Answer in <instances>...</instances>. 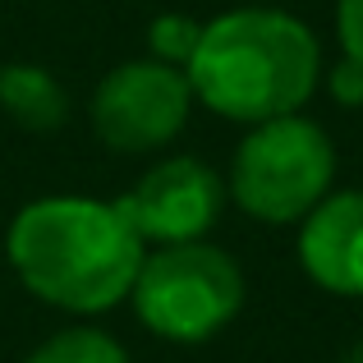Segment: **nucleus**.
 Instances as JSON below:
<instances>
[{
    "label": "nucleus",
    "instance_id": "9d476101",
    "mask_svg": "<svg viewBox=\"0 0 363 363\" xmlns=\"http://www.w3.org/2000/svg\"><path fill=\"white\" fill-rule=\"evenodd\" d=\"M198 37H203V23H194V18H184V14H161L157 23H152L147 42H152V55H157L161 65L184 69L194 46H198Z\"/></svg>",
    "mask_w": 363,
    "mask_h": 363
},
{
    "label": "nucleus",
    "instance_id": "7ed1b4c3",
    "mask_svg": "<svg viewBox=\"0 0 363 363\" xmlns=\"http://www.w3.org/2000/svg\"><path fill=\"white\" fill-rule=\"evenodd\" d=\"M143 327L175 345L212 340L244 303V272L216 244H161L143 257L129 290Z\"/></svg>",
    "mask_w": 363,
    "mask_h": 363
},
{
    "label": "nucleus",
    "instance_id": "9b49d317",
    "mask_svg": "<svg viewBox=\"0 0 363 363\" xmlns=\"http://www.w3.org/2000/svg\"><path fill=\"white\" fill-rule=\"evenodd\" d=\"M327 88H331V97H336L340 106H363V65L354 55H345V60L331 69Z\"/></svg>",
    "mask_w": 363,
    "mask_h": 363
},
{
    "label": "nucleus",
    "instance_id": "f03ea898",
    "mask_svg": "<svg viewBox=\"0 0 363 363\" xmlns=\"http://www.w3.org/2000/svg\"><path fill=\"white\" fill-rule=\"evenodd\" d=\"M184 79L216 116L262 124L294 116L322 79V51L308 23L285 9L244 5L203 23Z\"/></svg>",
    "mask_w": 363,
    "mask_h": 363
},
{
    "label": "nucleus",
    "instance_id": "0eeeda50",
    "mask_svg": "<svg viewBox=\"0 0 363 363\" xmlns=\"http://www.w3.org/2000/svg\"><path fill=\"white\" fill-rule=\"evenodd\" d=\"M299 262L322 290L363 294V189L327 194L299 230Z\"/></svg>",
    "mask_w": 363,
    "mask_h": 363
},
{
    "label": "nucleus",
    "instance_id": "6e6552de",
    "mask_svg": "<svg viewBox=\"0 0 363 363\" xmlns=\"http://www.w3.org/2000/svg\"><path fill=\"white\" fill-rule=\"evenodd\" d=\"M0 111L28 133H51L65 124V88L42 65H5L0 69Z\"/></svg>",
    "mask_w": 363,
    "mask_h": 363
},
{
    "label": "nucleus",
    "instance_id": "f8f14e48",
    "mask_svg": "<svg viewBox=\"0 0 363 363\" xmlns=\"http://www.w3.org/2000/svg\"><path fill=\"white\" fill-rule=\"evenodd\" d=\"M336 33H340L345 55H354L363 65V0H340L336 5Z\"/></svg>",
    "mask_w": 363,
    "mask_h": 363
},
{
    "label": "nucleus",
    "instance_id": "ddd939ff",
    "mask_svg": "<svg viewBox=\"0 0 363 363\" xmlns=\"http://www.w3.org/2000/svg\"><path fill=\"white\" fill-rule=\"evenodd\" d=\"M336 363H363V340H359V345H350V350H345V354H340Z\"/></svg>",
    "mask_w": 363,
    "mask_h": 363
},
{
    "label": "nucleus",
    "instance_id": "423d86ee",
    "mask_svg": "<svg viewBox=\"0 0 363 363\" xmlns=\"http://www.w3.org/2000/svg\"><path fill=\"white\" fill-rule=\"evenodd\" d=\"M225 203V184L207 161L166 157L138 179L116 207L143 244H194L216 225Z\"/></svg>",
    "mask_w": 363,
    "mask_h": 363
},
{
    "label": "nucleus",
    "instance_id": "1a4fd4ad",
    "mask_svg": "<svg viewBox=\"0 0 363 363\" xmlns=\"http://www.w3.org/2000/svg\"><path fill=\"white\" fill-rule=\"evenodd\" d=\"M28 363H129L124 345L97 327H69L51 336L42 350H33Z\"/></svg>",
    "mask_w": 363,
    "mask_h": 363
},
{
    "label": "nucleus",
    "instance_id": "f257e3e1",
    "mask_svg": "<svg viewBox=\"0 0 363 363\" xmlns=\"http://www.w3.org/2000/svg\"><path fill=\"white\" fill-rule=\"evenodd\" d=\"M9 262L37 299L65 313H106L129 299L143 240L116 203L37 198L9 225Z\"/></svg>",
    "mask_w": 363,
    "mask_h": 363
},
{
    "label": "nucleus",
    "instance_id": "39448f33",
    "mask_svg": "<svg viewBox=\"0 0 363 363\" xmlns=\"http://www.w3.org/2000/svg\"><path fill=\"white\" fill-rule=\"evenodd\" d=\"M194 88L184 69L161 60H129L92 92V133L116 152H157L189 124Z\"/></svg>",
    "mask_w": 363,
    "mask_h": 363
},
{
    "label": "nucleus",
    "instance_id": "20e7f679",
    "mask_svg": "<svg viewBox=\"0 0 363 363\" xmlns=\"http://www.w3.org/2000/svg\"><path fill=\"white\" fill-rule=\"evenodd\" d=\"M331 175H336V147L327 129L294 111L248 124V138L230 161V194L253 221L290 225L327 198Z\"/></svg>",
    "mask_w": 363,
    "mask_h": 363
}]
</instances>
